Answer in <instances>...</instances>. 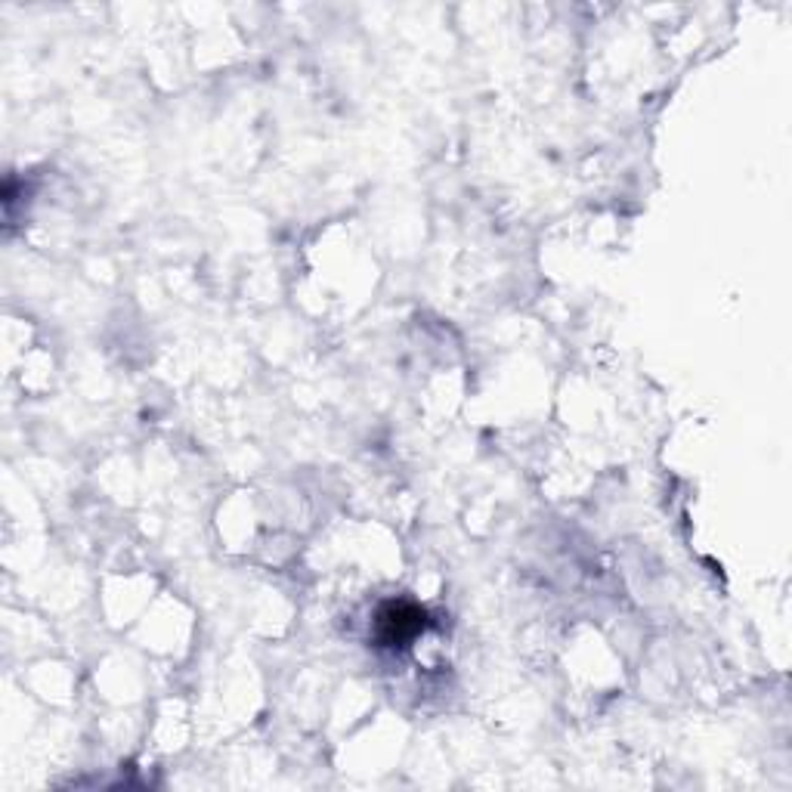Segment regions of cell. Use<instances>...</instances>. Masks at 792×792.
Masks as SVG:
<instances>
[{
  "label": "cell",
  "instance_id": "6da1fadb",
  "mask_svg": "<svg viewBox=\"0 0 792 792\" xmlns=\"http://www.w3.org/2000/svg\"><path fill=\"white\" fill-rule=\"evenodd\" d=\"M378 625L385 644H403L425 629V613L412 604H387L378 617Z\"/></svg>",
  "mask_w": 792,
  "mask_h": 792
}]
</instances>
